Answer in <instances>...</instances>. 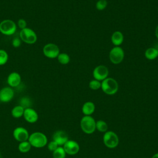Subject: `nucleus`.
Here are the masks:
<instances>
[{
    "instance_id": "5701e85b",
    "label": "nucleus",
    "mask_w": 158,
    "mask_h": 158,
    "mask_svg": "<svg viewBox=\"0 0 158 158\" xmlns=\"http://www.w3.org/2000/svg\"><path fill=\"white\" fill-rule=\"evenodd\" d=\"M96 128L101 132H106L107 130V125L104 121L99 120L96 122Z\"/></svg>"
},
{
    "instance_id": "1a4fd4ad",
    "label": "nucleus",
    "mask_w": 158,
    "mask_h": 158,
    "mask_svg": "<svg viewBox=\"0 0 158 158\" xmlns=\"http://www.w3.org/2000/svg\"><path fill=\"white\" fill-rule=\"evenodd\" d=\"M109 70L107 67L104 65L96 66L93 71V76L94 79L99 81H102L108 77Z\"/></svg>"
},
{
    "instance_id": "f8f14e48",
    "label": "nucleus",
    "mask_w": 158,
    "mask_h": 158,
    "mask_svg": "<svg viewBox=\"0 0 158 158\" xmlns=\"http://www.w3.org/2000/svg\"><path fill=\"white\" fill-rule=\"evenodd\" d=\"M63 148L65 153L69 155H75L77 154L80 149L78 144L73 140H68L63 145Z\"/></svg>"
},
{
    "instance_id": "423d86ee",
    "label": "nucleus",
    "mask_w": 158,
    "mask_h": 158,
    "mask_svg": "<svg viewBox=\"0 0 158 158\" xmlns=\"http://www.w3.org/2000/svg\"><path fill=\"white\" fill-rule=\"evenodd\" d=\"M125 56L124 51L120 46H115L111 49L109 52L110 61L114 64H118L121 63Z\"/></svg>"
},
{
    "instance_id": "bb28decb",
    "label": "nucleus",
    "mask_w": 158,
    "mask_h": 158,
    "mask_svg": "<svg viewBox=\"0 0 158 158\" xmlns=\"http://www.w3.org/2000/svg\"><path fill=\"white\" fill-rule=\"evenodd\" d=\"M107 5L106 0H98L96 4V8L98 10H102L106 9Z\"/></svg>"
},
{
    "instance_id": "4468645a",
    "label": "nucleus",
    "mask_w": 158,
    "mask_h": 158,
    "mask_svg": "<svg viewBox=\"0 0 158 158\" xmlns=\"http://www.w3.org/2000/svg\"><path fill=\"white\" fill-rule=\"evenodd\" d=\"M52 140L54 141L59 146H63L68 140V135L64 130H57L52 135Z\"/></svg>"
},
{
    "instance_id": "f257e3e1",
    "label": "nucleus",
    "mask_w": 158,
    "mask_h": 158,
    "mask_svg": "<svg viewBox=\"0 0 158 158\" xmlns=\"http://www.w3.org/2000/svg\"><path fill=\"white\" fill-rule=\"evenodd\" d=\"M28 141L31 147L36 148H41L48 144V138L46 136L40 131H36L30 135Z\"/></svg>"
},
{
    "instance_id": "412c9836",
    "label": "nucleus",
    "mask_w": 158,
    "mask_h": 158,
    "mask_svg": "<svg viewBox=\"0 0 158 158\" xmlns=\"http://www.w3.org/2000/svg\"><path fill=\"white\" fill-rule=\"evenodd\" d=\"M57 59L58 62L62 65H66L69 64L70 60V58L69 54L65 52H62V53L60 52L58 56L57 57Z\"/></svg>"
},
{
    "instance_id": "f3484780",
    "label": "nucleus",
    "mask_w": 158,
    "mask_h": 158,
    "mask_svg": "<svg viewBox=\"0 0 158 158\" xmlns=\"http://www.w3.org/2000/svg\"><path fill=\"white\" fill-rule=\"evenodd\" d=\"M95 110V106L93 102L88 101L84 103L82 106V112L85 115H91Z\"/></svg>"
},
{
    "instance_id": "a211bd4d",
    "label": "nucleus",
    "mask_w": 158,
    "mask_h": 158,
    "mask_svg": "<svg viewBox=\"0 0 158 158\" xmlns=\"http://www.w3.org/2000/svg\"><path fill=\"white\" fill-rule=\"evenodd\" d=\"M144 56L148 60H154L158 57V49L154 47L149 48L145 51Z\"/></svg>"
},
{
    "instance_id": "39448f33",
    "label": "nucleus",
    "mask_w": 158,
    "mask_h": 158,
    "mask_svg": "<svg viewBox=\"0 0 158 158\" xmlns=\"http://www.w3.org/2000/svg\"><path fill=\"white\" fill-rule=\"evenodd\" d=\"M17 24L12 20L5 19L0 22V32L6 36H10L17 30Z\"/></svg>"
},
{
    "instance_id": "f03ea898",
    "label": "nucleus",
    "mask_w": 158,
    "mask_h": 158,
    "mask_svg": "<svg viewBox=\"0 0 158 158\" xmlns=\"http://www.w3.org/2000/svg\"><path fill=\"white\" fill-rule=\"evenodd\" d=\"M101 88L102 91L106 94L113 95L117 92L118 89V85L114 78L107 77L101 81Z\"/></svg>"
},
{
    "instance_id": "a878e982",
    "label": "nucleus",
    "mask_w": 158,
    "mask_h": 158,
    "mask_svg": "<svg viewBox=\"0 0 158 158\" xmlns=\"http://www.w3.org/2000/svg\"><path fill=\"white\" fill-rule=\"evenodd\" d=\"M19 105L22 106L24 109L30 107L31 101H30V98H28L27 97H23V98H21Z\"/></svg>"
},
{
    "instance_id": "72a5a7b5",
    "label": "nucleus",
    "mask_w": 158,
    "mask_h": 158,
    "mask_svg": "<svg viewBox=\"0 0 158 158\" xmlns=\"http://www.w3.org/2000/svg\"><path fill=\"white\" fill-rule=\"evenodd\" d=\"M157 12H158V8H157Z\"/></svg>"
},
{
    "instance_id": "9d476101",
    "label": "nucleus",
    "mask_w": 158,
    "mask_h": 158,
    "mask_svg": "<svg viewBox=\"0 0 158 158\" xmlns=\"http://www.w3.org/2000/svg\"><path fill=\"white\" fill-rule=\"evenodd\" d=\"M12 134L14 139L19 143L28 141L30 136L27 130L22 127H16L14 130Z\"/></svg>"
},
{
    "instance_id": "0eeeda50",
    "label": "nucleus",
    "mask_w": 158,
    "mask_h": 158,
    "mask_svg": "<svg viewBox=\"0 0 158 158\" xmlns=\"http://www.w3.org/2000/svg\"><path fill=\"white\" fill-rule=\"evenodd\" d=\"M103 142L109 148H114L118 144V138L115 133L112 131H106L103 136Z\"/></svg>"
},
{
    "instance_id": "b1692460",
    "label": "nucleus",
    "mask_w": 158,
    "mask_h": 158,
    "mask_svg": "<svg viewBox=\"0 0 158 158\" xmlns=\"http://www.w3.org/2000/svg\"><path fill=\"white\" fill-rule=\"evenodd\" d=\"M9 56L6 51L4 49H0V65L6 64L8 60Z\"/></svg>"
},
{
    "instance_id": "dca6fc26",
    "label": "nucleus",
    "mask_w": 158,
    "mask_h": 158,
    "mask_svg": "<svg viewBox=\"0 0 158 158\" xmlns=\"http://www.w3.org/2000/svg\"><path fill=\"white\" fill-rule=\"evenodd\" d=\"M111 41L115 46H120L123 41V35L120 31H114L111 36Z\"/></svg>"
},
{
    "instance_id": "9b49d317",
    "label": "nucleus",
    "mask_w": 158,
    "mask_h": 158,
    "mask_svg": "<svg viewBox=\"0 0 158 158\" xmlns=\"http://www.w3.org/2000/svg\"><path fill=\"white\" fill-rule=\"evenodd\" d=\"M14 96V91L10 86H5L0 89V101L2 102H8L10 101Z\"/></svg>"
},
{
    "instance_id": "473e14b6",
    "label": "nucleus",
    "mask_w": 158,
    "mask_h": 158,
    "mask_svg": "<svg viewBox=\"0 0 158 158\" xmlns=\"http://www.w3.org/2000/svg\"><path fill=\"white\" fill-rule=\"evenodd\" d=\"M1 157V152H0V158Z\"/></svg>"
},
{
    "instance_id": "ddd939ff",
    "label": "nucleus",
    "mask_w": 158,
    "mask_h": 158,
    "mask_svg": "<svg viewBox=\"0 0 158 158\" xmlns=\"http://www.w3.org/2000/svg\"><path fill=\"white\" fill-rule=\"evenodd\" d=\"M23 116L24 119L30 123H35L38 120V114L37 112L31 107L25 109Z\"/></svg>"
},
{
    "instance_id": "c756f323",
    "label": "nucleus",
    "mask_w": 158,
    "mask_h": 158,
    "mask_svg": "<svg viewBox=\"0 0 158 158\" xmlns=\"http://www.w3.org/2000/svg\"><path fill=\"white\" fill-rule=\"evenodd\" d=\"M21 41L20 38H14L12 41V45L14 48H19L21 44Z\"/></svg>"
},
{
    "instance_id": "4be33fe9",
    "label": "nucleus",
    "mask_w": 158,
    "mask_h": 158,
    "mask_svg": "<svg viewBox=\"0 0 158 158\" xmlns=\"http://www.w3.org/2000/svg\"><path fill=\"white\" fill-rule=\"evenodd\" d=\"M66 153L63 147L59 146L55 151L52 152L53 158H65Z\"/></svg>"
},
{
    "instance_id": "aec40b11",
    "label": "nucleus",
    "mask_w": 158,
    "mask_h": 158,
    "mask_svg": "<svg viewBox=\"0 0 158 158\" xmlns=\"http://www.w3.org/2000/svg\"><path fill=\"white\" fill-rule=\"evenodd\" d=\"M31 146L28 141L20 142L18 146V149L22 153L28 152L31 149Z\"/></svg>"
},
{
    "instance_id": "393cba45",
    "label": "nucleus",
    "mask_w": 158,
    "mask_h": 158,
    "mask_svg": "<svg viewBox=\"0 0 158 158\" xmlns=\"http://www.w3.org/2000/svg\"><path fill=\"white\" fill-rule=\"evenodd\" d=\"M101 81H99L97 80H92L89 83V87L90 89L93 90H97L101 88Z\"/></svg>"
},
{
    "instance_id": "cd10ccee",
    "label": "nucleus",
    "mask_w": 158,
    "mask_h": 158,
    "mask_svg": "<svg viewBox=\"0 0 158 158\" xmlns=\"http://www.w3.org/2000/svg\"><path fill=\"white\" fill-rule=\"evenodd\" d=\"M59 147V145L54 141H51L48 144V148L49 151H55L57 148Z\"/></svg>"
},
{
    "instance_id": "c85d7f7f",
    "label": "nucleus",
    "mask_w": 158,
    "mask_h": 158,
    "mask_svg": "<svg viewBox=\"0 0 158 158\" xmlns=\"http://www.w3.org/2000/svg\"><path fill=\"white\" fill-rule=\"evenodd\" d=\"M27 22L25 19H20L18 20L17 21V27H18L19 28H20L21 30L27 27Z\"/></svg>"
},
{
    "instance_id": "2f4dec72",
    "label": "nucleus",
    "mask_w": 158,
    "mask_h": 158,
    "mask_svg": "<svg viewBox=\"0 0 158 158\" xmlns=\"http://www.w3.org/2000/svg\"><path fill=\"white\" fill-rule=\"evenodd\" d=\"M152 158H158V152L155 154L154 155H153V156L152 157Z\"/></svg>"
},
{
    "instance_id": "20e7f679",
    "label": "nucleus",
    "mask_w": 158,
    "mask_h": 158,
    "mask_svg": "<svg viewBox=\"0 0 158 158\" xmlns=\"http://www.w3.org/2000/svg\"><path fill=\"white\" fill-rule=\"evenodd\" d=\"M80 127L85 133L91 134L96 130V122L90 115H85L80 121Z\"/></svg>"
},
{
    "instance_id": "6e6552de",
    "label": "nucleus",
    "mask_w": 158,
    "mask_h": 158,
    "mask_svg": "<svg viewBox=\"0 0 158 158\" xmlns=\"http://www.w3.org/2000/svg\"><path fill=\"white\" fill-rule=\"evenodd\" d=\"M43 53L49 59L57 58L60 53L59 48L54 43H48L43 48Z\"/></svg>"
},
{
    "instance_id": "7c9ffc66",
    "label": "nucleus",
    "mask_w": 158,
    "mask_h": 158,
    "mask_svg": "<svg viewBox=\"0 0 158 158\" xmlns=\"http://www.w3.org/2000/svg\"><path fill=\"white\" fill-rule=\"evenodd\" d=\"M155 35L156 38L158 39V25H157V27H156V30H155Z\"/></svg>"
},
{
    "instance_id": "2eb2a0df",
    "label": "nucleus",
    "mask_w": 158,
    "mask_h": 158,
    "mask_svg": "<svg viewBox=\"0 0 158 158\" xmlns=\"http://www.w3.org/2000/svg\"><path fill=\"white\" fill-rule=\"evenodd\" d=\"M21 76L17 72H12L9 74L7 78V82L9 86L15 88L18 86L21 83Z\"/></svg>"
},
{
    "instance_id": "6ab92c4d",
    "label": "nucleus",
    "mask_w": 158,
    "mask_h": 158,
    "mask_svg": "<svg viewBox=\"0 0 158 158\" xmlns=\"http://www.w3.org/2000/svg\"><path fill=\"white\" fill-rule=\"evenodd\" d=\"M25 109L20 105H17L13 107L11 111V114L13 117L18 118L23 116Z\"/></svg>"
},
{
    "instance_id": "7ed1b4c3",
    "label": "nucleus",
    "mask_w": 158,
    "mask_h": 158,
    "mask_svg": "<svg viewBox=\"0 0 158 158\" xmlns=\"http://www.w3.org/2000/svg\"><path fill=\"white\" fill-rule=\"evenodd\" d=\"M20 39L25 43L33 44L37 41V35L33 30L26 27L20 30Z\"/></svg>"
}]
</instances>
